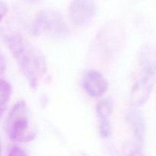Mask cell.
Listing matches in <instances>:
<instances>
[{
    "label": "cell",
    "instance_id": "obj_14",
    "mask_svg": "<svg viewBox=\"0 0 156 156\" xmlns=\"http://www.w3.org/2000/svg\"><path fill=\"white\" fill-rule=\"evenodd\" d=\"M27 1L30 3H32V4H37V3H39L41 0H27Z\"/></svg>",
    "mask_w": 156,
    "mask_h": 156
},
{
    "label": "cell",
    "instance_id": "obj_10",
    "mask_svg": "<svg viewBox=\"0 0 156 156\" xmlns=\"http://www.w3.org/2000/svg\"><path fill=\"white\" fill-rule=\"evenodd\" d=\"M99 134L103 139H108L111 135V125L109 118L99 119Z\"/></svg>",
    "mask_w": 156,
    "mask_h": 156
},
{
    "label": "cell",
    "instance_id": "obj_7",
    "mask_svg": "<svg viewBox=\"0 0 156 156\" xmlns=\"http://www.w3.org/2000/svg\"><path fill=\"white\" fill-rule=\"evenodd\" d=\"M82 85L87 94L93 98L103 95L108 88L107 79L100 72L96 70H89L85 73Z\"/></svg>",
    "mask_w": 156,
    "mask_h": 156
},
{
    "label": "cell",
    "instance_id": "obj_12",
    "mask_svg": "<svg viewBox=\"0 0 156 156\" xmlns=\"http://www.w3.org/2000/svg\"><path fill=\"white\" fill-rule=\"evenodd\" d=\"M0 12H1V18L2 20L5 15L6 12H7V6H6V5L3 2V1H1V2H0Z\"/></svg>",
    "mask_w": 156,
    "mask_h": 156
},
{
    "label": "cell",
    "instance_id": "obj_5",
    "mask_svg": "<svg viewBox=\"0 0 156 156\" xmlns=\"http://www.w3.org/2000/svg\"><path fill=\"white\" fill-rule=\"evenodd\" d=\"M96 11L95 0H72L69 7V17L74 25L84 27L92 21Z\"/></svg>",
    "mask_w": 156,
    "mask_h": 156
},
{
    "label": "cell",
    "instance_id": "obj_13",
    "mask_svg": "<svg viewBox=\"0 0 156 156\" xmlns=\"http://www.w3.org/2000/svg\"><path fill=\"white\" fill-rule=\"evenodd\" d=\"M0 64H1V73H2L4 72V58H3V55H1V62H0Z\"/></svg>",
    "mask_w": 156,
    "mask_h": 156
},
{
    "label": "cell",
    "instance_id": "obj_4",
    "mask_svg": "<svg viewBox=\"0 0 156 156\" xmlns=\"http://www.w3.org/2000/svg\"><path fill=\"white\" fill-rule=\"evenodd\" d=\"M142 76L133 84L129 94V103L140 107L148 101L156 82V63L142 67Z\"/></svg>",
    "mask_w": 156,
    "mask_h": 156
},
{
    "label": "cell",
    "instance_id": "obj_3",
    "mask_svg": "<svg viewBox=\"0 0 156 156\" xmlns=\"http://www.w3.org/2000/svg\"><path fill=\"white\" fill-rule=\"evenodd\" d=\"M31 33L35 37L62 38L69 33L62 14L55 9H44L38 12L31 24Z\"/></svg>",
    "mask_w": 156,
    "mask_h": 156
},
{
    "label": "cell",
    "instance_id": "obj_2",
    "mask_svg": "<svg viewBox=\"0 0 156 156\" xmlns=\"http://www.w3.org/2000/svg\"><path fill=\"white\" fill-rule=\"evenodd\" d=\"M5 132L9 138L15 142L27 143L35 139L36 128L30 120L25 101H18L9 111L5 120Z\"/></svg>",
    "mask_w": 156,
    "mask_h": 156
},
{
    "label": "cell",
    "instance_id": "obj_6",
    "mask_svg": "<svg viewBox=\"0 0 156 156\" xmlns=\"http://www.w3.org/2000/svg\"><path fill=\"white\" fill-rule=\"evenodd\" d=\"M126 120L133 133L136 142L135 155H141L146 140V123L142 113L132 110L126 114Z\"/></svg>",
    "mask_w": 156,
    "mask_h": 156
},
{
    "label": "cell",
    "instance_id": "obj_11",
    "mask_svg": "<svg viewBox=\"0 0 156 156\" xmlns=\"http://www.w3.org/2000/svg\"><path fill=\"white\" fill-rule=\"evenodd\" d=\"M27 153L25 152L24 149L19 146H13L9 150L8 155L9 156H24L27 155Z\"/></svg>",
    "mask_w": 156,
    "mask_h": 156
},
{
    "label": "cell",
    "instance_id": "obj_1",
    "mask_svg": "<svg viewBox=\"0 0 156 156\" xmlns=\"http://www.w3.org/2000/svg\"><path fill=\"white\" fill-rule=\"evenodd\" d=\"M3 40L29 86L37 89L47 71L44 55L18 34H8Z\"/></svg>",
    "mask_w": 156,
    "mask_h": 156
},
{
    "label": "cell",
    "instance_id": "obj_8",
    "mask_svg": "<svg viewBox=\"0 0 156 156\" xmlns=\"http://www.w3.org/2000/svg\"><path fill=\"white\" fill-rule=\"evenodd\" d=\"M12 94V86L8 81L1 79L0 81V108L1 114H4L10 100Z\"/></svg>",
    "mask_w": 156,
    "mask_h": 156
},
{
    "label": "cell",
    "instance_id": "obj_9",
    "mask_svg": "<svg viewBox=\"0 0 156 156\" xmlns=\"http://www.w3.org/2000/svg\"><path fill=\"white\" fill-rule=\"evenodd\" d=\"M98 119L109 118L113 111V105L109 99H103L98 102L95 108Z\"/></svg>",
    "mask_w": 156,
    "mask_h": 156
}]
</instances>
